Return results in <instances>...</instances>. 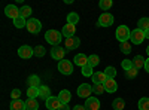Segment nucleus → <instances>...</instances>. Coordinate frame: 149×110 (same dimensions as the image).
Segmentation results:
<instances>
[{
    "mask_svg": "<svg viewBox=\"0 0 149 110\" xmlns=\"http://www.w3.org/2000/svg\"><path fill=\"white\" fill-rule=\"evenodd\" d=\"M146 52H148V55H149V46L146 48Z\"/></svg>",
    "mask_w": 149,
    "mask_h": 110,
    "instance_id": "45",
    "label": "nucleus"
},
{
    "mask_svg": "<svg viewBox=\"0 0 149 110\" xmlns=\"http://www.w3.org/2000/svg\"><path fill=\"white\" fill-rule=\"evenodd\" d=\"M45 54H46V51H45V48L43 46H36L34 48V57H39V58H42V57H45Z\"/></svg>",
    "mask_w": 149,
    "mask_h": 110,
    "instance_id": "37",
    "label": "nucleus"
},
{
    "mask_svg": "<svg viewBox=\"0 0 149 110\" xmlns=\"http://www.w3.org/2000/svg\"><path fill=\"white\" fill-rule=\"evenodd\" d=\"M73 110H86V107H85V106H79V104H78V106H74V107H73Z\"/></svg>",
    "mask_w": 149,
    "mask_h": 110,
    "instance_id": "41",
    "label": "nucleus"
},
{
    "mask_svg": "<svg viewBox=\"0 0 149 110\" xmlns=\"http://www.w3.org/2000/svg\"><path fill=\"white\" fill-rule=\"evenodd\" d=\"M10 110H27L26 101H22V100H12Z\"/></svg>",
    "mask_w": 149,
    "mask_h": 110,
    "instance_id": "21",
    "label": "nucleus"
},
{
    "mask_svg": "<svg viewBox=\"0 0 149 110\" xmlns=\"http://www.w3.org/2000/svg\"><path fill=\"white\" fill-rule=\"evenodd\" d=\"M121 52L125 54V55H128V54L131 52V45H130L128 42H122V43H121Z\"/></svg>",
    "mask_w": 149,
    "mask_h": 110,
    "instance_id": "35",
    "label": "nucleus"
},
{
    "mask_svg": "<svg viewBox=\"0 0 149 110\" xmlns=\"http://www.w3.org/2000/svg\"><path fill=\"white\" fill-rule=\"evenodd\" d=\"M26 107H27V110H39V103L34 98H29L26 101Z\"/></svg>",
    "mask_w": 149,
    "mask_h": 110,
    "instance_id": "25",
    "label": "nucleus"
},
{
    "mask_svg": "<svg viewBox=\"0 0 149 110\" xmlns=\"http://www.w3.org/2000/svg\"><path fill=\"white\" fill-rule=\"evenodd\" d=\"M139 110H149V98L143 97L139 100Z\"/></svg>",
    "mask_w": 149,
    "mask_h": 110,
    "instance_id": "28",
    "label": "nucleus"
},
{
    "mask_svg": "<svg viewBox=\"0 0 149 110\" xmlns=\"http://www.w3.org/2000/svg\"><path fill=\"white\" fill-rule=\"evenodd\" d=\"M145 70H146V71L149 73V58L146 59V63H145Z\"/></svg>",
    "mask_w": 149,
    "mask_h": 110,
    "instance_id": "42",
    "label": "nucleus"
},
{
    "mask_svg": "<svg viewBox=\"0 0 149 110\" xmlns=\"http://www.w3.org/2000/svg\"><path fill=\"white\" fill-rule=\"evenodd\" d=\"M45 104H46L48 110H60L61 106H63V103L60 101L58 97H49V98L45 101Z\"/></svg>",
    "mask_w": 149,
    "mask_h": 110,
    "instance_id": "8",
    "label": "nucleus"
},
{
    "mask_svg": "<svg viewBox=\"0 0 149 110\" xmlns=\"http://www.w3.org/2000/svg\"><path fill=\"white\" fill-rule=\"evenodd\" d=\"M64 55H66V49H64V48H60V46H54L52 49H51V57H52L54 59H57L58 63H60V61L64 58Z\"/></svg>",
    "mask_w": 149,
    "mask_h": 110,
    "instance_id": "11",
    "label": "nucleus"
},
{
    "mask_svg": "<svg viewBox=\"0 0 149 110\" xmlns=\"http://www.w3.org/2000/svg\"><path fill=\"white\" fill-rule=\"evenodd\" d=\"M81 45V39L79 37H76V36H73V37H69V39H66V48L69 51H72V49H76V48Z\"/></svg>",
    "mask_w": 149,
    "mask_h": 110,
    "instance_id": "13",
    "label": "nucleus"
},
{
    "mask_svg": "<svg viewBox=\"0 0 149 110\" xmlns=\"http://www.w3.org/2000/svg\"><path fill=\"white\" fill-rule=\"evenodd\" d=\"M27 30L31 33V34H37L40 30H42V24L39 19L36 18H31L30 21H27Z\"/></svg>",
    "mask_w": 149,
    "mask_h": 110,
    "instance_id": "6",
    "label": "nucleus"
},
{
    "mask_svg": "<svg viewBox=\"0 0 149 110\" xmlns=\"http://www.w3.org/2000/svg\"><path fill=\"white\" fill-rule=\"evenodd\" d=\"M39 97H40V98H43L45 101L49 98V97H52L49 86H46V85H40V86H39Z\"/></svg>",
    "mask_w": 149,
    "mask_h": 110,
    "instance_id": "19",
    "label": "nucleus"
},
{
    "mask_svg": "<svg viewBox=\"0 0 149 110\" xmlns=\"http://www.w3.org/2000/svg\"><path fill=\"white\" fill-rule=\"evenodd\" d=\"M27 97L36 100V97H39V88H29L27 89Z\"/></svg>",
    "mask_w": 149,
    "mask_h": 110,
    "instance_id": "34",
    "label": "nucleus"
},
{
    "mask_svg": "<svg viewBox=\"0 0 149 110\" xmlns=\"http://www.w3.org/2000/svg\"><path fill=\"white\" fill-rule=\"evenodd\" d=\"M104 91L106 92H116V89H118V83H116V80L115 79H107L104 83Z\"/></svg>",
    "mask_w": 149,
    "mask_h": 110,
    "instance_id": "15",
    "label": "nucleus"
},
{
    "mask_svg": "<svg viewBox=\"0 0 149 110\" xmlns=\"http://www.w3.org/2000/svg\"><path fill=\"white\" fill-rule=\"evenodd\" d=\"M18 55L21 58H24V59H29V58H31L34 55V48H31L29 45H24V46H21L18 49Z\"/></svg>",
    "mask_w": 149,
    "mask_h": 110,
    "instance_id": "9",
    "label": "nucleus"
},
{
    "mask_svg": "<svg viewBox=\"0 0 149 110\" xmlns=\"http://www.w3.org/2000/svg\"><path fill=\"white\" fill-rule=\"evenodd\" d=\"M58 98H60V101L63 103V104H69L70 100H72V94H70L69 89H63V91L58 94Z\"/></svg>",
    "mask_w": 149,
    "mask_h": 110,
    "instance_id": "17",
    "label": "nucleus"
},
{
    "mask_svg": "<svg viewBox=\"0 0 149 110\" xmlns=\"http://www.w3.org/2000/svg\"><path fill=\"white\" fill-rule=\"evenodd\" d=\"M136 76H137V68H136V67H133L131 70L125 71V77L127 79H134Z\"/></svg>",
    "mask_w": 149,
    "mask_h": 110,
    "instance_id": "39",
    "label": "nucleus"
},
{
    "mask_svg": "<svg viewBox=\"0 0 149 110\" xmlns=\"http://www.w3.org/2000/svg\"><path fill=\"white\" fill-rule=\"evenodd\" d=\"M60 110H70V107H69V104H63Z\"/></svg>",
    "mask_w": 149,
    "mask_h": 110,
    "instance_id": "43",
    "label": "nucleus"
},
{
    "mask_svg": "<svg viewBox=\"0 0 149 110\" xmlns=\"http://www.w3.org/2000/svg\"><path fill=\"white\" fill-rule=\"evenodd\" d=\"M78 22H79V15L76 14V12H70V14L67 15V24H73V26H76Z\"/></svg>",
    "mask_w": 149,
    "mask_h": 110,
    "instance_id": "24",
    "label": "nucleus"
},
{
    "mask_svg": "<svg viewBox=\"0 0 149 110\" xmlns=\"http://www.w3.org/2000/svg\"><path fill=\"white\" fill-rule=\"evenodd\" d=\"M84 106L86 107V110H98L100 109V101L95 97H90V98H86Z\"/></svg>",
    "mask_w": 149,
    "mask_h": 110,
    "instance_id": "12",
    "label": "nucleus"
},
{
    "mask_svg": "<svg viewBox=\"0 0 149 110\" xmlns=\"http://www.w3.org/2000/svg\"><path fill=\"white\" fill-rule=\"evenodd\" d=\"M5 15L8 18H12V19H17L21 14H19V9L15 6V5H8L5 8Z\"/></svg>",
    "mask_w": 149,
    "mask_h": 110,
    "instance_id": "10",
    "label": "nucleus"
},
{
    "mask_svg": "<svg viewBox=\"0 0 149 110\" xmlns=\"http://www.w3.org/2000/svg\"><path fill=\"white\" fill-rule=\"evenodd\" d=\"M93 92L97 94V95L103 94V92H104V85H102V83H94V85H93Z\"/></svg>",
    "mask_w": 149,
    "mask_h": 110,
    "instance_id": "32",
    "label": "nucleus"
},
{
    "mask_svg": "<svg viewBox=\"0 0 149 110\" xmlns=\"http://www.w3.org/2000/svg\"><path fill=\"white\" fill-rule=\"evenodd\" d=\"M137 28H140L142 31H146L149 28V18H140L139 22H137Z\"/></svg>",
    "mask_w": 149,
    "mask_h": 110,
    "instance_id": "23",
    "label": "nucleus"
},
{
    "mask_svg": "<svg viewBox=\"0 0 149 110\" xmlns=\"http://www.w3.org/2000/svg\"><path fill=\"white\" fill-rule=\"evenodd\" d=\"M82 75L85 76V77H93V75H94V73H93V66H90V64H86V66H84L82 67Z\"/></svg>",
    "mask_w": 149,
    "mask_h": 110,
    "instance_id": "29",
    "label": "nucleus"
},
{
    "mask_svg": "<svg viewBox=\"0 0 149 110\" xmlns=\"http://www.w3.org/2000/svg\"><path fill=\"white\" fill-rule=\"evenodd\" d=\"M73 63L76 64V66H79V67L82 68L84 66H86V64H88V57H86L85 54H82V52H81V54H78L76 57L73 58Z\"/></svg>",
    "mask_w": 149,
    "mask_h": 110,
    "instance_id": "16",
    "label": "nucleus"
},
{
    "mask_svg": "<svg viewBox=\"0 0 149 110\" xmlns=\"http://www.w3.org/2000/svg\"><path fill=\"white\" fill-rule=\"evenodd\" d=\"M93 94V86L90 83H81L78 88V97L81 98H90V95Z\"/></svg>",
    "mask_w": 149,
    "mask_h": 110,
    "instance_id": "4",
    "label": "nucleus"
},
{
    "mask_svg": "<svg viewBox=\"0 0 149 110\" xmlns=\"http://www.w3.org/2000/svg\"><path fill=\"white\" fill-rule=\"evenodd\" d=\"M14 26L17 27V28H22V27H27V21H26V18H22L21 15L17 18V19H14Z\"/></svg>",
    "mask_w": 149,
    "mask_h": 110,
    "instance_id": "27",
    "label": "nucleus"
},
{
    "mask_svg": "<svg viewBox=\"0 0 149 110\" xmlns=\"http://www.w3.org/2000/svg\"><path fill=\"white\" fill-rule=\"evenodd\" d=\"M45 39L49 45L58 46L61 43V40H63V34H61L60 31H57V30H48L45 33Z\"/></svg>",
    "mask_w": 149,
    "mask_h": 110,
    "instance_id": "1",
    "label": "nucleus"
},
{
    "mask_svg": "<svg viewBox=\"0 0 149 110\" xmlns=\"http://www.w3.org/2000/svg\"><path fill=\"white\" fill-rule=\"evenodd\" d=\"M106 80H107V77L104 75V71H97L93 75V83H102L103 85Z\"/></svg>",
    "mask_w": 149,
    "mask_h": 110,
    "instance_id": "20",
    "label": "nucleus"
},
{
    "mask_svg": "<svg viewBox=\"0 0 149 110\" xmlns=\"http://www.w3.org/2000/svg\"><path fill=\"white\" fill-rule=\"evenodd\" d=\"M74 31H76V26H73V24H66V26L63 27V30H61V34L66 36V39H69V37H73L74 36Z\"/></svg>",
    "mask_w": 149,
    "mask_h": 110,
    "instance_id": "14",
    "label": "nucleus"
},
{
    "mask_svg": "<svg viewBox=\"0 0 149 110\" xmlns=\"http://www.w3.org/2000/svg\"><path fill=\"white\" fill-rule=\"evenodd\" d=\"M10 97H12V100H21V91L19 89H12L10 92Z\"/></svg>",
    "mask_w": 149,
    "mask_h": 110,
    "instance_id": "40",
    "label": "nucleus"
},
{
    "mask_svg": "<svg viewBox=\"0 0 149 110\" xmlns=\"http://www.w3.org/2000/svg\"><path fill=\"white\" fill-rule=\"evenodd\" d=\"M121 66H122V68L125 70V71H128V70H131V68L134 67V64H133V59H124L122 63H121Z\"/></svg>",
    "mask_w": 149,
    "mask_h": 110,
    "instance_id": "38",
    "label": "nucleus"
},
{
    "mask_svg": "<svg viewBox=\"0 0 149 110\" xmlns=\"http://www.w3.org/2000/svg\"><path fill=\"white\" fill-rule=\"evenodd\" d=\"M115 36H116V40H119L121 43L122 42H128L130 36H131V30L127 27V26H119L115 31Z\"/></svg>",
    "mask_w": 149,
    "mask_h": 110,
    "instance_id": "2",
    "label": "nucleus"
},
{
    "mask_svg": "<svg viewBox=\"0 0 149 110\" xmlns=\"http://www.w3.org/2000/svg\"><path fill=\"white\" fill-rule=\"evenodd\" d=\"M112 0H102L100 3H98V6H100V9L102 10H107V9H110L112 8Z\"/></svg>",
    "mask_w": 149,
    "mask_h": 110,
    "instance_id": "36",
    "label": "nucleus"
},
{
    "mask_svg": "<svg viewBox=\"0 0 149 110\" xmlns=\"http://www.w3.org/2000/svg\"><path fill=\"white\" fill-rule=\"evenodd\" d=\"M145 39H146V37H145V31H142L140 28H136V30L131 31V36H130L131 43H134V45H140Z\"/></svg>",
    "mask_w": 149,
    "mask_h": 110,
    "instance_id": "5",
    "label": "nucleus"
},
{
    "mask_svg": "<svg viewBox=\"0 0 149 110\" xmlns=\"http://www.w3.org/2000/svg\"><path fill=\"white\" fill-rule=\"evenodd\" d=\"M19 14H21L22 18L30 17V15H31V8H30V6H22V8L19 9Z\"/></svg>",
    "mask_w": 149,
    "mask_h": 110,
    "instance_id": "33",
    "label": "nucleus"
},
{
    "mask_svg": "<svg viewBox=\"0 0 149 110\" xmlns=\"http://www.w3.org/2000/svg\"><path fill=\"white\" fill-rule=\"evenodd\" d=\"M145 63H146V59H145L142 55H136L134 59H133V64H134V67L137 68V70L145 68Z\"/></svg>",
    "mask_w": 149,
    "mask_h": 110,
    "instance_id": "22",
    "label": "nucleus"
},
{
    "mask_svg": "<svg viewBox=\"0 0 149 110\" xmlns=\"http://www.w3.org/2000/svg\"><path fill=\"white\" fill-rule=\"evenodd\" d=\"M112 24H113V15L109 14V12H104L98 18V26L100 27H110Z\"/></svg>",
    "mask_w": 149,
    "mask_h": 110,
    "instance_id": "7",
    "label": "nucleus"
},
{
    "mask_svg": "<svg viewBox=\"0 0 149 110\" xmlns=\"http://www.w3.org/2000/svg\"><path fill=\"white\" fill-rule=\"evenodd\" d=\"M112 107H113V110H124L125 103H124L122 98H116V100H113V103H112Z\"/></svg>",
    "mask_w": 149,
    "mask_h": 110,
    "instance_id": "26",
    "label": "nucleus"
},
{
    "mask_svg": "<svg viewBox=\"0 0 149 110\" xmlns=\"http://www.w3.org/2000/svg\"><path fill=\"white\" fill-rule=\"evenodd\" d=\"M58 71L61 73V75H72L73 73V64L70 63L69 59H61L60 63H58Z\"/></svg>",
    "mask_w": 149,
    "mask_h": 110,
    "instance_id": "3",
    "label": "nucleus"
},
{
    "mask_svg": "<svg viewBox=\"0 0 149 110\" xmlns=\"http://www.w3.org/2000/svg\"><path fill=\"white\" fill-rule=\"evenodd\" d=\"M88 64L93 66V67H95V66L100 64V58H98V55H95V54L90 55V57H88Z\"/></svg>",
    "mask_w": 149,
    "mask_h": 110,
    "instance_id": "30",
    "label": "nucleus"
},
{
    "mask_svg": "<svg viewBox=\"0 0 149 110\" xmlns=\"http://www.w3.org/2000/svg\"><path fill=\"white\" fill-rule=\"evenodd\" d=\"M104 75H106L107 79H115V76H116V70H115L113 67H106Z\"/></svg>",
    "mask_w": 149,
    "mask_h": 110,
    "instance_id": "31",
    "label": "nucleus"
},
{
    "mask_svg": "<svg viewBox=\"0 0 149 110\" xmlns=\"http://www.w3.org/2000/svg\"><path fill=\"white\" fill-rule=\"evenodd\" d=\"M145 37H146V39H149V28L145 31Z\"/></svg>",
    "mask_w": 149,
    "mask_h": 110,
    "instance_id": "44",
    "label": "nucleus"
},
{
    "mask_svg": "<svg viewBox=\"0 0 149 110\" xmlns=\"http://www.w3.org/2000/svg\"><path fill=\"white\" fill-rule=\"evenodd\" d=\"M27 85H29V88H39V86H40V79H39V76H37V75L29 76Z\"/></svg>",
    "mask_w": 149,
    "mask_h": 110,
    "instance_id": "18",
    "label": "nucleus"
}]
</instances>
